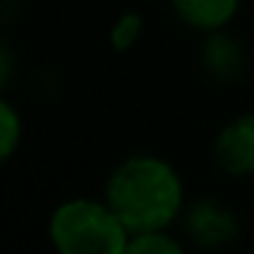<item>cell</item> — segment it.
<instances>
[{"instance_id": "6da1fadb", "label": "cell", "mask_w": 254, "mask_h": 254, "mask_svg": "<svg viewBox=\"0 0 254 254\" xmlns=\"http://www.w3.org/2000/svg\"><path fill=\"white\" fill-rule=\"evenodd\" d=\"M104 202L128 232L170 230L186 208V186L164 156L134 153L110 172Z\"/></svg>"}, {"instance_id": "7a4b0ae2", "label": "cell", "mask_w": 254, "mask_h": 254, "mask_svg": "<svg viewBox=\"0 0 254 254\" xmlns=\"http://www.w3.org/2000/svg\"><path fill=\"white\" fill-rule=\"evenodd\" d=\"M47 235L55 254H123L131 232L104 197H74L52 210Z\"/></svg>"}, {"instance_id": "3957f363", "label": "cell", "mask_w": 254, "mask_h": 254, "mask_svg": "<svg viewBox=\"0 0 254 254\" xmlns=\"http://www.w3.org/2000/svg\"><path fill=\"white\" fill-rule=\"evenodd\" d=\"M178 224L183 230V238L202 252H216V249L230 246L241 230L238 213L216 197H199L186 202Z\"/></svg>"}, {"instance_id": "277c9868", "label": "cell", "mask_w": 254, "mask_h": 254, "mask_svg": "<svg viewBox=\"0 0 254 254\" xmlns=\"http://www.w3.org/2000/svg\"><path fill=\"white\" fill-rule=\"evenodd\" d=\"M213 164L230 178H254V112H241L216 131Z\"/></svg>"}, {"instance_id": "5b68a950", "label": "cell", "mask_w": 254, "mask_h": 254, "mask_svg": "<svg viewBox=\"0 0 254 254\" xmlns=\"http://www.w3.org/2000/svg\"><path fill=\"white\" fill-rule=\"evenodd\" d=\"M199 66L216 82H238L249 66L246 44L227 28L205 33L199 47Z\"/></svg>"}, {"instance_id": "8992f818", "label": "cell", "mask_w": 254, "mask_h": 254, "mask_svg": "<svg viewBox=\"0 0 254 254\" xmlns=\"http://www.w3.org/2000/svg\"><path fill=\"white\" fill-rule=\"evenodd\" d=\"M170 8L186 28L205 36L230 28L241 11V0H170Z\"/></svg>"}, {"instance_id": "52a82bcc", "label": "cell", "mask_w": 254, "mask_h": 254, "mask_svg": "<svg viewBox=\"0 0 254 254\" xmlns=\"http://www.w3.org/2000/svg\"><path fill=\"white\" fill-rule=\"evenodd\" d=\"M123 254H186V246L170 230H145L128 235Z\"/></svg>"}, {"instance_id": "ba28073f", "label": "cell", "mask_w": 254, "mask_h": 254, "mask_svg": "<svg viewBox=\"0 0 254 254\" xmlns=\"http://www.w3.org/2000/svg\"><path fill=\"white\" fill-rule=\"evenodd\" d=\"M22 134H25V126L19 110L8 101L6 93H0V167L8 159H14V153L22 145Z\"/></svg>"}, {"instance_id": "9c48e42d", "label": "cell", "mask_w": 254, "mask_h": 254, "mask_svg": "<svg viewBox=\"0 0 254 254\" xmlns=\"http://www.w3.org/2000/svg\"><path fill=\"white\" fill-rule=\"evenodd\" d=\"M145 33V19L139 17L137 11H126L112 22L110 28V44L115 52H128L139 44Z\"/></svg>"}, {"instance_id": "30bf717a", "label": "cell", "mask_w": 254, "mask_h": 254, "mask_svg": "<svg viewBox=\"0 0 254 254\" xmlns=\"http://www.w3.org/2000/svg\"><path fill=\"white\" fill-rule=\"evenodd\" d=\"M14 77H17V55H14L11 44L0 39V93L11 88Z\"/></svg>"}, {"instance_id": "8fae6325", "label": "cell", "mask_w": 254, "mask_h": 254, "mask_svg": "<svg viewBox=\"0 0 254 254\" xmlns=\"http://www.w3.org/2000/svg\"><path fill=\"white\" fill-rule=\"evenodd\" d=\"M19 3L22 0H0V28L14 22V17L19 14Z\"/></svg>"}]
</instances>
